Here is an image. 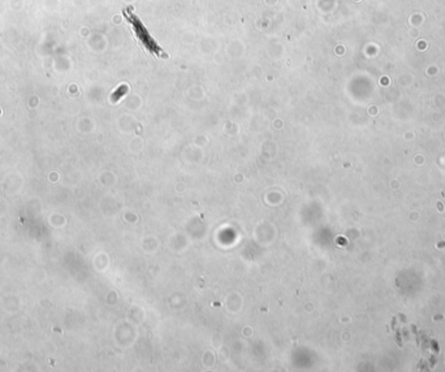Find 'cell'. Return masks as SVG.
<instances>
[{"label": "cell", "mask_w": 445, "mask_h": 372, "mask_svg": "<svg viewBox=\"0 0 445 372\" xmlns=\"http://www.w3.org/2000/svg\"><path fill=\"white\" fill-rule=\"evenodd\" d=\"M124 14L127 17L128 23L133 27L137 38L140 39L142 45L146 47V50L160 56L162 55V49L158 46V43L154 40L153 37L150 36V33L147 32V29L141 23L140 18L133 13L130 8H125Z\"/></svg>", "instance_id": "cell-1"}]
</instances>
